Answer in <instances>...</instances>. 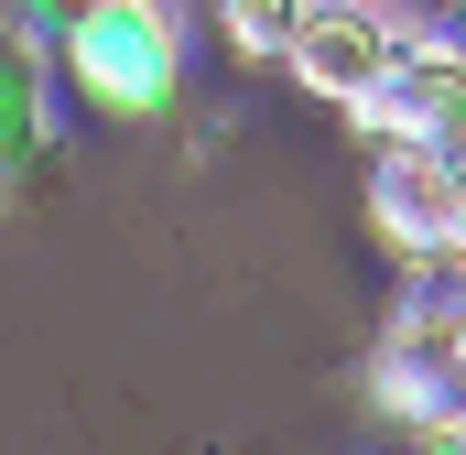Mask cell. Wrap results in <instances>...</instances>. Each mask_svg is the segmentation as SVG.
Instances as JSON below:
<instances>
[{
    "label": "cell",
    "instance_id": "1",
    "mask_svg": "<svg viewBox=\"0 0 466 455\" xmlns=\"http://www.w3.org/2000/svg\"><path fill=\"white\" fill-rule=\"evenodd\" d=\"M55 76L109 119H152L185 87V22L163 0H76L66 44H55Z\"/></svg>",
    "mask_w": 466,
    "mask_h": 455
},
{
    "label": "cell",
    "instance_id": "2",
    "mask_svg": "<svg viewBox=\"0 0 466 455\" xmlns=\"http://www.w3.org/2000/svg\"><path fill=\"white\" fill-rule=\"evenodd\" d=\"M412 55V33L390 22V11H369V0H315V22H304V44L282 55L315 98H337V109H369L380 87H390V66Z\"/></svg>",
    "mask_w": 466,
    "mask_h": 455
},
{
    "label": "cell",
    "instance_id": "3",
    "mask_svg": "<svg viewBox=\"0 0 466 455\" xmlns=\"http://www.w3.org/2000/svg\"><path fill=\"white\" fill-rule=\"evenodd\" d=\"M358 119H369L380 152H401V141L445 152V141L466 130V44H423V33H412V55L390 66V87H380Z\"/></svg>",
    "mask_w": 466,
    "mask_h": 455
},
{
    "label": "cell",
    "instance_id": "4",
    "mask_svg": "<svg viewBox=\"0 0 466 455\" xmlns=\"http://www.w3.org/2000/svg\"><path fill=\"white\" fill-rule=\"evenodd\" d=\"M369 217L390 228V249L412 260V249H434V238L466 217V174L445 163V152L401 141V152H380V174H369Z\"/></svg>",
    "mask_w": 466,
    "mask_h": 455
},
{
    "label": "cell",
    "instance_id": "5",
    "mask_svg": "<svg viewBox=\"0 0 466 455\" xmlns=\"http://www.w3.org/2000/svg\"><path fill=\"white\" fill-rule=\"evenodd\" d=\"M55 152V66L44 55H22L11 33H0V196L11 185H33V163Z\"/></svg>",
    "mask_w": 466,
    "mask_h": 455
},
{
    "label": "cell",
    "instance_id": "6",
    "mask_svg": "<svg viewBox=\"0 0 466 455\" xmlns=\"http://www.w3.org/2000/svg\"><path fill=\"white\" fill-rule=\"evenodd\" d=\"M218 22H228L238 55H293L304 22H315V0H218Z\"/></svg>",
    "mask_w": 466,
    "mask_h": 455
},
{
    "label": "cell",
    "instance_id": "7",
    "mask_svg": "<svg viewBox=\"0 0 466 455\" xmlns=\"http://www.w3.org/2000/svg\"><path fill=\"white\" fill-rule=\"evenodd\" d=\"M66 22H76V0H11V11H0V33H11L22 55H44V66H55V44H66Z\"/></svg>",
    "mask_w": 466,
    "mask_h": 455
},
{
    "label": "cell",
    "instance_id": "8",
    "mask_svg": "<svg viewBox=\"0 0 466 455\" xmlns=\"http://www.w3.org/2000/svg\"><path fill=\"white\" fill-rule=\"evenodd\" d=\"M401 455H466V412H434V423H412Z\"/></svg>",
    "mask_w": 466,
    "mask_h": 455
},
{
    "label": "cell",
    "instance_id": "9",
    "mask_svg": "<svg viewBox=\"0 0 466 455\" xmlns=\"http://www.w3.org/2000/svg\"><path fill=\"white\" fill-rule=\"evenodd\" d=\"M445 326H456V369H466V293H456V304H445Z\"/></svg>",
    "mask_w": 466,
    "mask_h": 455
},
{
    "label": "cell",
    "instance_id": "10",
    "mask_svg": "<svg viewBox=\"0 0 466 455\" xmlns=\"http://www.w3.org/2000/svg\"><path fill=\"white\" fill-rule=\"evenodd\" d=\"M445 249H456V260H466V217H456V228H445Z\"/></svg>",
    "mask_w": 466,
    "mask_h": 455
}]
</instances>
